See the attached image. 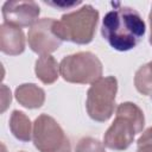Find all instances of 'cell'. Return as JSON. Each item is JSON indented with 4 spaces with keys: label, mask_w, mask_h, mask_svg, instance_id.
Here are the masks:
<instances>
[{
    "label": "cell",
    "mask_w": 152,
    "mask_h": 152,
    "mask_svg": "<svg viewBox=\"0 0 152 152\" xmlns=\"http://www.w3.org/2000/svg\"><path fill=\"white\" fill-rule=\"evenodd\" d=\"M118 80L114 76L101 77L94 82L88 91L86 108L89 118L97 122H106L114 113Z\"/></svg>",
    "instance_id": "5b68a950"
},
{
    "label": "cell",
    "mask_w": 152,
    "mask_h": 152,
    "mask_svg": "<svg viewBox=\"0 0 152 152\" xmlns=\"http://www.w3.org/2000/svg\"><path fill=\"white\" fill-rule=\"evenodd\" d=\"M15 100L25 108H40L45 102V91L34 83H23L15 88Z\"/></svg>",
    "instance_id": "30bf717a"
},
{
    "label": "cell",
    "mask_w": 152,
    "mask_h": 152,
    "mask_svg": "<svg viewBox=\"0 0 152 152\" xmlns=\"http://www.w3.org/2000/svg\"><path fill=\"white\" fill-rule=\"evenodd\" d=\"M10 129L12 134L20 141H30L32 139L33 127L28 116L24 112H12L10 118Z\"/></svg>",
    "instance_id": "7c38bea8"
},
{
    "label": "cell",
    "mask_w": 152,
    "mask_h": 152,
    "mask_svg": "<svg viewBox=\"0 0 152 152\" xmlns=\"http://www.w3.org/2000/svg\"><path fill=\"white\" fill-rule=\"evenodd\" d=\"M146 31L145 23L132 7L119 6L109 11L101 26V34L116 51H128L135 48Z\"/></svg>",
    "instance_id": "6da1fadb"
},
{
    "label": "cell",
    "mask_w": 152,
    "mask_h": 152,
    "mask_svg": "<svg viewBox=\"0 0 152 152\" xmlns=\"http://www.w3.org/2000/svg\"><path fill=\"white\" fill-rule=\"evenodd\" d=\"M144 126L145 116L140 107L133 102H122L116 107L115 119L103 135V144L110 150L125 151Z\"/></svg>",
    "instance_id": "7a4b0ae2"
},
{
    "label": "cell",
    "mask_w": 152,
    "mask_h": 152,
    "mask_svg": "<svg viewBox=\"0 0 152 152\" xmlns=\"http://www.w3.org/2000/svg\"><path fill=\"white\" fill-rule=\"evenodd\" d=\"M39 14L40 8L34 1H6L2 5L4 23L20 28L33 26Z\"/></svg>",
    "instance_id": "ba28073f"
},
{
    "label": "cell",
    "mask_w": 152,
    "mask_h": 152,
    "mask_svg": "<svg viewBox=\"0 0 152 152\" xmlns=\"http://www.w3.org/2000/svg\"><path fill=\"white\" fill-rule=\"evenodd\" d=\"M34 72L37 78L44 84H52L58 80L59 64L51 55L40 56L34 64Z\"/></svg>",
    "instance_id": "8fae6325"
},
{
    "label": "cell",
    "mask_w": 152,
    "mask_h": 152,
    "mask_svg": "<svg viewBox=\"0 0 152 152\" xmlns=\"http://www.w3.org/2000/svg\"><path fill=\"white\" fill-rule=\"evenodd\" d=\"M0 50L8 56H18L25 50V36L20 27L7 23L0 25Z\"/></svg>",
    "instance_id": "9c48e42d"
},
{
    "label": "cell",
    "mask_w": 152,
    "mask_h": 152,
    "mask_svg": "<svg viewBox=\"0 0 152 152\" xmlns=\"http://www.w3.org/2000/svg\"><path fill=\"white\" fill-rule=\"evenodd\" d=\"M99 23V11L91 5H83L78 10L63 14L61 20L55 21V33L63 42H72L75 44H89L94 36Z\"/></svg>",
    "instance_id": "3957f363"
},
{
    "label": "cell",
    "mask_w": 152,
    "mask_h": 152,
    "mask_svg": "<svg viewBox=\"0 0 152 152\" xmlns=\"http://www.w3.org/2000/svg\"><path fill=\"white\" fill-rule=\"evenodd\" d=\"M150 43L152 45V27H151V36H150Z\"/></svg>",
    "instance_id": "d6986e66"
},
{
    "label": "cell",
    "mask_w": 152,
    "mask_h": 152,
    "mask_svg": "<svg viewBox=\"0 0 152 152\" xmlns=\"http://www.w3.org/2000/svg\"><path fill=\"white\" fill-rule=\"evenodd\" d=\"M141 144H152V126L148 127L138 139L137 145H141Z\"/></svg>",
    "instance_id": "2e32d148"
},
{
    "label": "cell",
    "mask_w": 152,
    "mask_h": 152,
    "mask_svg": "<svg viewBox=\"0 0 152 152\" xmlns=\"http://www.w3.org/2000/svg\"><path fill=\"white\" fill-rule=\"evenodd\" d=\"M75 152H106L104 144L93 137H83L78 140Z\"/></svg>",
    "instance_id": "5bb4252c"
},
{
    "label": "cell",
    "mask_w": 152,
    "mask_h": 152,
    "mask_svg": "<svg viewBox=\"0 0 152 152\" xmlns=\"http://www.w3.org/2000/svg\"><path fill=\"white\" fill-rule=\"evenodd\" d=\"M1 93H2V96H1V101H2L1 113H4V112L6 110V108L8 107V104L11 103L12 96H11V90H10L5 84H2V86H1Z\"/></svg>",
    "instance_id": "9a60e30c"
},
{
    "label": "cell",
    "mask_w": 152,
    "mask_h": 152,
    "mask_svg": "<svg viewBox=\"0 0 152 152\" xmlns=\"http://www.w3.org/2000/svg\"><path fill=\"white\" fill-rule=\"evenodd\" d=\"M135 89L146 96L152 95V61L141 65L134 75Z\"/></svg>",
    "instance_id": "4fadbf2b"
},
{
    "label": "cell",
    "mask_w": 152,
    "mask_h": 152,
    "mask_svg": "<svg viewBox=\"0 0 152 152\" xmlns=\"http://www.w3.org/2000/svg\"><path fill=\"white\" fill-rule=\"evenodd\" d=\"M32 140L39 152H70V140L59 124L48 114H40L33 122Z\"/></svg>",
    "instance_id": "8992f818"
},
{
    "label": "cell",
    "mask_w": 152,
    "mask_h": 152,
    "mask_svg": "<svg viewBox=\"0 0 152 152\" xmlns=\"http://www.w3.org/2000/svg\"><path fill=\"white\" fill-rule=\"evenodd\" d=\"M102 70L101 61L90 51L68 55L59 63V74L69 83L93 84L101 78Z\"/></svg>",
    "instance_id": "277c9868"
},
{
    "label": "cell",
    "mask_w": 152,
    "mask_h": 152,
    "mask_svg": "<svg viewBox=\"0 0 152 152\" xmlns=\"http://www.w3.org/2000/svg\"><path fill=\"white\" fill-rule=\"evenodd\" d=\"M137 152H152V144H141V145H138Z\"/></svg>",
    "instance_id": "e0dca14e"
},
{
    "label": "cell",
    "mask_w": 152,
    "mask_h": 152,
    "mask_svg": "<svg viewBox=\"0 0 152 152\" xmlns=\"http://www.w3.org/2000/svg\"><path fill=\"white\" fill-rule=\"evenodd\" d=\"M148 19H150V27H152V8H151V12L148 14Z\"/></svg>",
    "instance_id": "ac0fdd59"
},
{
    "label": "cell",
    "mask_w": 152,
    "mask_h": 152,
    "mask_svg": "<svg viewBox=\"0 0 152 152\" xmlns=\"http://www.w3.org/2000/svg\"><path fill=\"white\" fill-rule=\"evenodd\" d=\"M55 19L52 18H43L39 19L27 33V42L30 49L40 56H46L56 51L62 40L55 33Z\"/></svg>",
    "instance_id": "52a82bcc"
},
{
    "label": "cell",
    "mask_w": 152,
    "mask_h": 152,
    "mask_svg": "<svg viewBox=\"0 0 152 152\" xmlns=\"http://www.w3.org/2000/svg\"><path fill=\"white\" fill-rule=\"evenodd\" d=\"M20 152H24V151H20Z\"/></svg>",
    "instance_id": "ffe728a7"
}]
</instances>
